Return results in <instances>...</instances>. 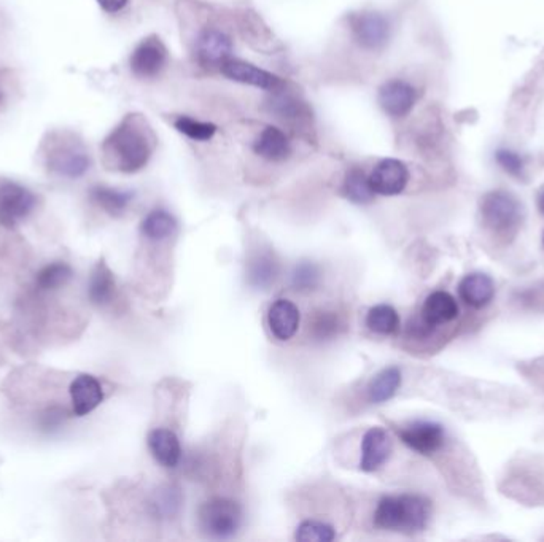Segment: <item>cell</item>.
<instances>
[{
    "instance_id": "6da1fadb",
    "label": "cell",
    "mask_w": 544,
    "mask_h": 542,
    "mask_svg": "<svg viewBox=\"0 0 544 542\" xmlns=\"http://www.w3.org/2000/svg\"><path fill=\"white\" fill-rule=\"evenodd\" d=\"M152 127L140 115H128L103 140V161L111 168L133 174L145 168L155 150Z\"/></svg>"
},
{
    "instance_id": "7a4b0ae2",
    "label": "cell",
    "mask_w": 544,
    "mask_h": 542,
    "mask_svg": "<svg viewBox=\"0 0 544 542\" xmlns=\"http://www.w3.org/2000/svg\"><path fill=\"white\" fill-rule=\"evenodd\" d=\"M430 503L419 495L385 497L379 501L375 513V525L390 531L416 533L427 527Z\"/></svg>"
},
{
    "instance_id": "3957f363",
    "label": "cell",
    "mask_w": 544,
    "mask_h": 542,
    "mask_svg": "<svg viewBox=\"0 0 544 542\" xmlns=\"http://www.w3.org/2000/svg\"><path fill=\"white\" fill-rule=\"evenodd\" d=\"M201 530L215 539H228L243 523V509L228 498H212L199 511Z\"/></svg>"
},
{
    "instance_id": "277c9868",
    "label": "cell",
    "mask_w": 544,
    "mask_h": 542,
    "mask_svg": "<svg viewBox=\"0 0 544 542\" xmlns=\"http://www.w3.org/2000/svg\"><path fill=\"white\" fill-rule=\"evenodd\" d=\"M481 215L484 225L495 233H509L519 226L523 210L513 194L507 191H492L482 198Z\"/></svg>"
},
{
    "instance_id": "5b68a950",
    "label": "cell",
    "mask_w": 544,
    "mask_h": 542,
    "mask_svg": "<svg viewBox=\"0 0 544 542\" xmlns=\"http://www.w3.org/2000/svg\"><path fill=\"white\" fill-rule=\"evenodd\" d=\"M37 198L32 191L13 182L0 185V225L13 227L36 209Z\"/></svg>"
},
{
    "instance_id": "8992f818",
    "label": "cell",
    "mask_w": 544,
    "mask_h": 542,
    "mask_svg": "<svg viewBox=\"0 0 544 542\" xmlns=\"http://www.w3.org/2000/svg\"><path fill=\"white\" fill-rule=\"evenodd\" d=\"M133 74L142 80H150L161 75L168 66V48L158 37L142 40L129 59Z\"/></svg>"
},
{
    "instance_id": "52a82bcc",
    "label": "cell",
    "mask_w": 544,
    "mask_h": 542,
    "mask_svg": "<svg viewBox=\"0 0 544 542\" xmlns=\"http://www.w3.org/2000/svg\"><path fill=\"white\" fill-rule=\"evenodd\" d=\"M353 37L369 52L383 50L390 37V22L385 16L375 12H365L350 18Z\"/></svg>"
},
{
    "instance_id": "ba28073f",
    "label": "cell",
    "mask_w": 544,
    "mask_h": 542,
    "mask_svg": "<svg viewBox=\"0 0 544 542\" xmlns=\"http://www.w3.org/2000/svg\"><path fill=\"white\" fill-rule=\"evenodd\" d=\"M221 74L228 77L229 80L239 81L243 85H251L255 88L266 89L271 93H277L284 89L285 83L280 80L277 75L266 72L260 67L253 66L251 62H245L241 59H231L221 64Z\"/></svg>"
},
{
    "instance_id": "9c48e42d",
    "label": "cell",
    "mask_w": 544,
    "mask_h": 542,
    "mask_svg": "<svg viewBox=\"0 0 544 542\" xmlns=\"http://www.w3.org/2000/svg\"><path fill=\"white\" fill-rule=\"evenodd\" d=\"M400 438L408 448L422 455H433L441 450L446 440V431L440 423L419 420L405 426L400 431Z\"/></svg>"
},
{
    "instance_id": "30bf717a",
    "label": "cell",
    "mask_w": 544,
    "mask_h": 542,
    "mask_svg": "<svg viewBox=\"0 0 544 542\" xmlns=\"http://www.w3.org/2000/svg\"><path fill=\"white\" fill-rule=\"evenodd\" d=\"M409 182V170L405 162L398 161L393 158H387L379 162L371 176L369 184L373 186L375 194L381 196H397L405 191Z\"/></svg>"
},
{
    "instance_id": "8fae6325",
    "label": "cell",
    "mask_w": 544,
    "mask_h": 542,
    "mask_svg": "<svg viewBox=\"0 0 544 542\" xmlns=\"http://www.w3.org/2000/svg\"><path fill=\"white\" fill-rule=\"evenodd\" d=\"M69 396H70L74 415L85 417L103 403V385L93 375H77L74 381L70 382Z\"/></svg>"
},
{
    "instance_id": "7c38bea8",
    "label": "cell",
    "mask_w": 544,
    "mask_h": 542,
    "mask_svg": "<svg viewBox=\"0 0 544 542\" xmlns=\"http://www.w3.org/2000/svg\"><path fill=\"white\" fill-rule=\"evenodd\" d=\"M416 99V89L405 80L385 81L379 89V103L390 117H406L412 111Z\"/></svg>"
},
{
    "instance_id": "4fadbf2b",
    "label": "cell",
    "mask_w": 544,
    "mask_h": 542,
    "mask_svg": "<svg viewBox=\"0 0 544 542\" xmlns=\"http://www.w3.org/2000/svg\"><path fill=\"white\" fill-rule=\"evenodd\" d=\"M233 52V42L223 30L206 29L198 37L196 42V54L202 66H221L228 61Z\"/></svg>"
},
{
    "instance_id": "5bb4252c",
    "label": "cell",
    "mask_w": 544,
    "mask_h": 542,
    "mask_svg": "<svg viewBox=\"0 0 544 542\" xmlns=\"http://www.w3.org/2000/svg\"><path fill=\"white\" fill-rule=\"evenodd\" d=\"M89 156L77 144H59L50 153V168L61 176L78 178L88 170Z\"/></svg>"
},
{
    "instance_id": "9a60e30c",
    "label": "cell",
    "mask_w": 544,
    "mask_h": 542,
    "mask_svg": "<svg viewBox=\"0 0 544 542\" xmlns=\"http://www.w3.org/2000/svg\"><path fill=\"white\" fill-rule=\"evenodd\" d=\"M392 452V440L383 428H371L365 432L361 440L360 469L365 472H373L387 462Z\"/></svg>"
},
{
    "instance_id": "2e32d148",
    "label": "cell",
    "mask_w": 544,
    "mask_h": 542,
    "mask_svg": "<svg viewBox=\"0 0 544 542\" xmlns=\"http://www.w3.org/2000/svg\"><path fill=\"white\" fill-rule=\"evenodd\" d=\"M301 322L300 308L292 300H277L268 312V324L272 336L279 341H290L298 333Z\"/></svg>"
},
{
    "instance_id": "e0dca14e",
    "label": "cell",
    "mask_w": 544,
    "mask_h": 542,
    "mask_svg": "<svg viewBox=\"0 0 544 542\" xmlns=\"http://www.w3.org/2000/svg\"><path fill=\"white\" fill-rule=\"evenodd\" d=\"M253 152L266 161L282 162L292 154V145L285 132L276 126H266L253 142Z\"/></svg>"
},
{
    "instance_id": "ac0fdd59",
    "label": "cell",
    "mask_w": 544,
    "mask_h": 542,
    "mask_svg": "<svg viewBox=\"0 0 544 542\" xmlns=\"http://www.w3.org/2000/svg\"><path fill=\"white\" fill-rule=\"evenodd\" d=\"M458 294L470 308H486L495 296V283L487 274H468L458 285Z\"/></svg>"
},
{
    "instance_id": "d6986e66",
    "label": "cell",
    "mask_w": 544,
    "mask_h": 542,
    "mask_svg": "<svg viewBox=\"0 0 544 542\" xmlns=\"http://www.w3.org/2000/svg\"><path fill=\"white\" fill-rule=\"evenodd\" d=\"M458 316V304L452 294L448 292H434L430 294L424 308H422V320L436 328L440 324H446Z\"/></svg>"
},
{
    "instance_id": "ffe728a7",
    "label": "cell",
    "mask_w": 544,
    "mask_h": 542,
    "mask_svg": "<svg viewBox=\"0 0 544 542\" xmlns=\"http://www.w3.org/2000/svg\"><path fill=\"white\" fill-rule=\"evenodd\" d=\"M148 448L155 456L158 463H161L166 468H176L180 456L182 448L176 436V432L168 428H158L148 434Z\"/></svg>"
},
{
    "instance_id": "44dd1931",
    "label": "cell",
    "mask_w": 544,
    "mask_h": 542,
    "mask_svg": "<svg viewBox=\"0 0 544 542\" xmlns=\"http://www.w3.org/2000/svg\"><path fill=\"white\" fill-rule=\"evenodd\" d=\"M342 193L353 204H369L375 199V190L369 184V177L365 170L353 168L349 170L342 184Z\"/></svg>"
},
{
    "instance_id": "7402d4cb",
    "label": "cell",
    "mask_w": 544,
    "mask_h": 542,
    "mask_svg": "<svg viewBox=\"0 0 544 542\" xmlns=\"http://www.w3.org/2000/svg\"><path fill=\"white\" fill-rule=\"evenodd\" d=\"M89 300L96 306H105L111 302L115 293V280L111 269L103 263L97 264L89 279Z\"/></svg>"
},
{
    "instance_id": "603a6c76",
    "label": "cell",
    "mask_w": 544,
    "mask_h": 542,
    "mask_svg": "<svg viewBox=\"0 0 544 542\" xmlns=\"http://www.w3.org/2000/svg\"><path fill=\"white\" fill-rule=\"evenodd\" d=\"M140 231L148 241H164L176 233L177 221L166 210H153L148 213L145 220L142 221Z\"/></svg>"
},
{
    "instance_id": "cb8c5ba5",
    "label": "cell",
    "mask_w": 544,
    "mask_h": 542,
    "mask_svg": "<svg viewBox=\"0 0 544 542\" xmlns=\"http://www.w3.org/2000/svg\"><path fill=\"white\" fill-rule=\"evenodd\" d=\"M91 198L97 206L103 207V210L118 217L125 212L128 206L131 204L134 194L131 191L115 190L107 186H96L91 190Z\"/></svg>"
},
{
    "instance_id": "d4e9b609",
    "label": "cell",
    "mask_w": 544,
    "mask_h": 542,
    "mask_svg": "<svg viewBox=\"0 0 544 542\" xmlns=\"http://www.w3.org/2000/svg\"><path fill=\"white\" fill-rule=\"evenodd\" d=\"M401 385V371L398 367H387L375 377L369 385L368 395L371 403L381 404L389 401Z\"/></svg>"
},
{
    "instance_id": "484cf974",
    "label": "cell",
    "mask_w": 544,
    "mask_h": 542,
    "mask_svg": "<svg viewBox=\"0 0 544 542\" xmlns=\"http://www.w3.org/2000/svg\"><path fill=\"white\" fill-rule=\"evenodd\" d=\"M279 275V264L269 253H261L251 259L249 280L257 288H268Z\"/></svg>"
},
{
    "instance_id": "4316f807",
    "label": "cell",
    "mask_w": 544,
    "mask_h": 542,
    "mask_svg": "<svg viewBox=\"0 0 544 542\" xmlns=\"http://www.w3.org/2000/svg\"><path fill=\"white\" fill-rule=\"evenodd\" d=\"M74 271L67 263L58 261V263L46 264L37 272L36 285L40 292H53L61 286L67 285L69 280L72 279Z\"/></svg>"
},
{
    "instance_id": "83f0119b",
    "label": "cell",
    "mask_w": 544,
    "mask_h": 542,
    "mask_svg": "<svg viewBox=\"0 0 544 542\" xmlns=\"http://www.w3.org/2000/svg\"><path fill=\"white\" fill-rule=\"evenodd\" d=\"M367 324L373 333L389 336V334L397 333L400 328V316H398L397 310L389 304H379V306L369 308Z\"/></svg>"
},
{
    "instance_id": "f1b7e54d",
    "label": "cell",
    "mask_w": 544,
    "mask_h": 542,
    "mask_svg": "<svg viewBox=\"0 0 544 542\" xmlns=\"http://www.w3.org/2000/svg\"><path fill=\"white\" fill-rule=\"evenodd\" d=\"M294 538H296V541L301 542H331L336 538V531L330 523L306 521L296 528Z\"/></svg>"
},
{
    "instance_id": "f546056e",
    "label": "cell",
    "mask_w": 544,
    "mask_h": 542,
    "mask_svg": "<svg viewBox=\"0 0 544 542\" xmlns=\"http://www.w3.org/2000/svg\"><path fill=\"white\" fill-rule=\"evenodd\" d=\"M174 126L178 132H182L188 139L196 140V142H206L210 140L217 132V126L206 121H198L194 118L180 117L174 121Z\"/></svg>"
},
{
    "instance_id": "4dcf8cb0",
    "label": "cell",
    "mask_w": 544,
    "mask_h": 542,
    "mask_svg": "<svg viewBox=\"0 0 544 542\" xmlns=\"http://www.w3.org/2000/svg\"><path fill=\"white\" fill-rule=\"evenodd\" d=\"M292 283L296 292H302V293L312 292L320 285V269L314 263L302 261L294 267Z\"/></svg>"
},
{
    "instance_id": "1f68e13d",
    "label": "cell",
    "mask_w": 544,
    "mask_h": 542,
    "mask_svg": "<svg viewBox=\"0 0 544 542\" xmlns=\"http://www.w3.org/2000/svg\"><path fill=\"white\" fill-rule=\"evenodd\" d=\"M339 328H341V320L333 312H320L310 324L312 336L318 341H328L331 337L336 336Z\"/></svg>"
},
{
    "instance_id": "d6a6232c",
    "label": "cell",
    "mask_w": 544,
    "mask_h": 542,
    "mask_svg": "<svg viewBox=\"0 0 544 542\" xmlns=\"http://www.w3.org/2000/svg\"><path fill=\"white\" fill-rule=\"evenodd\" d=\"M495 160L509 176L517 177V178L523 176L525 164H523V156H519V154L511 152V150H507V148H501L495 153Z\"/></svg>"
},
{
    "instance_id": "836d02e7",
    "label": "cell",
    "mask_w": 544,
    "mask_h": 542,
    "mask_svg": "<svg viewBox=\"0 0 544 542\" xmlns=\"http://www.w3.org/2000/svg\"><path fill=\"white\" fill-rule=\"evenodd\" d=\"M99 5L105 10L107 13H118L120 10H123L128 4V0H97Z\"/></svg>"
},
{
    "instance_id": "e575fe53",
    "label": "cell",
    "mask_w": 544,
    "mask_h": 542,
    "mask_svg": "<svg viewBox=\"0 0 544 542\" xmlns=\"http://www.w3.org/2000/svg\"><path fill=\"white\" fill-rule=\"evenodd\" d=\"M538 207H540V210L544 215V190L540 193V198H538Z\"/></svg>"
},
{
    "instance_id": "d590c367",
    "label": "cell",
    "mask_w": 544,
    "mask_h": 542,
    "mask_svg": "<svg viewBox=\"0 0 544 542\" xmlns=\"http://www.w3.org/2000/svg\"><path fill=\"white\" fill-rule=\"evenodd\" d=\"M543 242H544V237H543Z\"/></svg>"
}]
</instances>
